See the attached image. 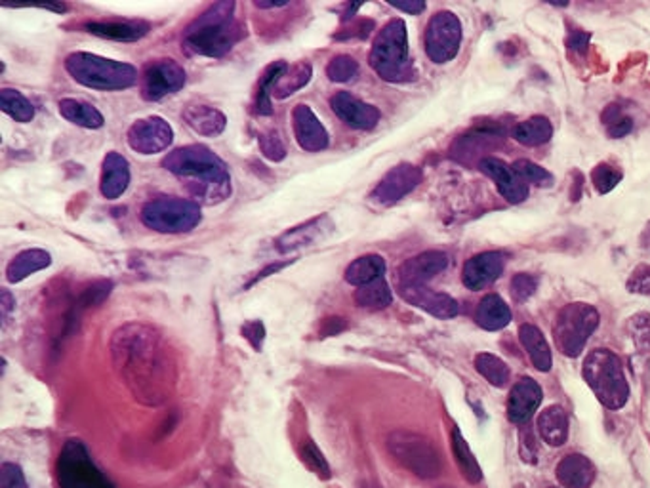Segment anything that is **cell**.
<instances>
[{
  "label": "cell",
  "instance_id": "1",
  "mask_svg": "<svg viewBox=\"0 0 650 488\" xmlns=\"http://www.w3.org/2000/svg\"><path fill=\"white\" fill-rule=\"evenodd\" d=\"M114 368L145 405L164 403L176 384V366L161 334L142 323H130L113 334Z\"/></svg>",
  "mask_w": 650,
  "mask_h": 488
},
{
  "label": "cell",
  "instance_id": "2",
  "mask_svg": "<svg viewBox=\"0 0 650 488\" xmlns=\"http://www.w3.org/2000/svg\"><path fill=\"white\" fill-rule=\"evenodd\" d=\"M162 166L180 178L187 193L197 204L216 206L231 195V174L212 149L206 145H185L168 153Z\"/></svg>",
  "mask_w": 650,
  "mask_h": 488
},
{
  "label": "cell",
  "instance_id": "3",
  "mask_svg": "<svg viewBox=\"0 0 650 488\" xmlns=\"http://www.w3.org/2000/svg\"><path fill=\"white\" fill-rule=\"evenodd\" d=\"M235 3L222 0L202 12L183 33V46L202 58H223L244 36L235 20Z\"/></svg>",
  "mask_w": 650,
  "mask_h": 488
},
{
  "label": "cell",
  "instance_id": "4",
  "mask_svg": "<svg viewBox=\"0 0 650 488\" xmlns=\"http://www.w3.org/2000/svg\"><path fill=\"white\" fill-rule=\"evenodd\" d=\"M65 69L73 81L100 92L126 90L138 83V69L133 65L102 58V55L90 52L69 54L65 58Z\"/></svg>",
  "mask_w": 650,
  "mask_h": 488
},
{
  "label": "cell",
  "instance_id": "5",
  "mask_svg": "<svg viewBox=\"0 0 650 488\" xmlns=\"http://www.w3.org/2000/svg\"><path fill=\"white\" fill-rule=\"evenodd\" d=\"M370 67L388 83L414 81L416 71L409 55V33L403 20H391L381 27L370 50Z\"/></svg>",
  "mask_w": 650,
  "mask_h": 488
},
{
  "label": "cell",
  "instance_id": "6",
  "mask_svg": "<svg viewBox=\"0 0 650 488\" xmlns=\"http://www.w3.org/2000/svg\"><path fill=\"white\" fill-rule=\"evenodd\" d=\"M584 380L596 393L599 403L610 410H620L629 399V386L618 356L610 349H594L582 366Z\"/></svg>",
  "mask_w": 650,
  "mask_h": 488
},
{
  "label": "cell",
  "instance_id": "7",
  "mask_svg": "<svg viewBox=\"0 0 650 488\" xmlns=\"http://www.w3.org/2000/svg\"><path fill=\"white\" fill-rule=\"evenodd\" d=\"M142 221L145 228L157 233H189L202 221L201 204H197L193 199L182 197L153 199L142 209Z\"/></svg>",
  "mask_w": 650,
  "mask_h": 488
},
{
  "label": "cell",
  "instance_id": "8",
  "mask_svg": "<svg viewBox=\"0 0 650 488\" xmlns=\"http://www.w3.org/2000/svg\"><path fill=\"white\" fill-rule=\"evenodd\" d=\"M388 450L395 462L419 479H435L443 469V460L435 444L414 431H393L388 437Z\"/></svg>",
  "mask_w": 650,
  "mask_h": 488
},
{
  "label": "cell",
  "instance_id": "9",
  "mask_svg": "<svg viewBox=\"0 0 650 488\" xmlns=\"http://www.w3.org/2000/svg\"><path fill=\"white\" fill-rule=\"evenodd\" d=\"M55 481L60 488H114L79 439H69L64 444L55 464Z\"/></svg>",
  "mask_w": 650,
  "mask_h": 488
},
{
  "label": "cell",
  "instance_id": "10",
  "mask_svg": "<svg viewBox=\"0 0 650 488\" xmlns=\"http://www.w3.org/2000/svg\"><path fill=\"white\" fill-rule=\"evenodd\" d=\"M599 327V311L584 302L568 304L565 306L557 318L556 327H553V337H556V344L559 351L566 356H578L587 340L591 337Z\"/></svg>",
  "mask_w": 650,
  "mask_h": 488
},
{
  "label": "cell",
  "instance_id": "11",
  "mask_svg": "<svg viewBox=\"0 0 650 488\" xmlns=\"http://www.w3.org/2000/svg\"><path fill=\"white\" fill-rule=\"evenodd\" d=\"M462 43V24L452 12H437L426 29V54L433 63H448Z\"/></svg>",
  "mask_w": 650,
  "mask_h": 488
},
{
  "label": "cell",
  "instance_id": "12",
  "mask_svg": "<svg viewBox=\"0 0 650 488\" xmlns=\"http://www.w3.org/2000/svg\"><path fill=\"white\" fill-rule=\"evenodd\" d=\"M187 83L185 69L174 60H155L145 65L140 88L147 102H161L166 96L180 92Z\"/></svg>",
  "mask_w": 650,
  "mask_h": 488
},
{
  "label": "cell",
  "instance_id": "13",
  "mask_svg": "<svg viewBox=\"0 0 650 488\" xmlns=\"http://www.w3.org/2000/svg\"><path fill=\"white\" fill-rule=\"evenodd\" d=\"M128 145L140 155H157L174 142V130L162 117H145L133 122L126 134Z\"/></svg>",
  "mask_w": 650,
  "mask_h": 488
},
{
  "label": "cell",
  "instance_id": "14",
  "mask_svg": "<svg viewBox=\"0 0 650 488\" xmlns=\"http://www.w3.org/2000/svg\"><path fill=\"white\" fill-rule=\"evenodd\" d=\"M336 231V223L329 214H320L315 216L308 221H303L296 228L284 231L277 240H275V249L281 254H289V252H296L301 249H311L317 247V244H322L324 240H329Z\"/></svg>",
  "mask_w": 650,
  "mask_h": 488
},
{
  "label": "cell",
  "instance_id": "15",
  "mask_svg": "<svg viewBox=\"0 0 650 488\" xmlns=\"http://www.w3.org/2000/svg\"><path fill=\"white\" fill-rule=\"evenodd\" d=\"M419 183H422V171L418 166L409 162L397 164L378 181L370 199L381 206H389L410 195Z\"/></svg>",
  "mask_w": 650,
  "mask_h": 488
},
{
  "label": "cell",
  "instance_id": "16",
  "mask_svg": "<svg viewBox=\"0 0 650 488\" xmlns=\"http://www.w3.org/2000/svg\"><path fill=\"white\" fill-rule=\"evenodd\" d=\"M292 126L294 138L298 145L308 153H320L330 143V136L327 128L319 121L315 111L310 105H296L292 111Z\"/></svg>",
  "mask_w": 650,
  "mask_h": 488
},
{
  "label": "cell",
  "instance_id": "17",
  "mask_svg": "<svg viewBox=\"0 0 650 488\" xmlns=\"http://www.w3.org/2000/svg\"><path fill=\"white\" fill-rule=\"evenodd\" d=\"M330 107L343 124L355 130H372L381 119L378 107L360 102L350 92H336L330 98Z\"/></svg>",
  "mask_w": 650,
  "mask_h": 488
},
{
  "label": "cell",
  "instance_id": "18",
  "mask_svg": "<svg viewBox=\"0 0 650 488\" xmlns=\"http://www.w3.org/2000/svg\"><path fill=\"white\" fill-rule=\"evenodd\" d=\"M448 268V256L441 250L422 252L399 268V287H419Z\"/></svg>",
  "mask_w": 650,
  "mask_h": 488
},
{
  "label": "cell",
  "instance_id": "19",
  "mask_svg": "<svg viewBox=\"0 0 650 488\" xmlns=\"http://www.w3.org/2000/svg\"><path fill=\"white\" fill-rule=\"evenodd\" d=\"M399 294L400 298L405 299L407 304L422 309L426 313H429L431 317L437 318H454L458 313H460V307H458V302L445 292H437L428 288L426 285L419 287H399Z\"/></svg>",
  "mask_w": 650,
  "mask_h": 488
},
{
  "label": "cell",
  "instance_id": "20",
  "mask_svg": "<svg viewBox=\"0 0 650 488\" xmlns=\"http://www.w3.org/2000/svg\"><path fill=\"white\" fill-rule=\"evenodd\" d=\"M506 258L502 252H483L466 261L462 271V283L466 288L477 292L492 285L504 273Z\"/></svg>",
  "mask_w": 650,
  "mask_h": 488
},
{
  "label": "cell",
  "instance_id": "21",
  "mask_svg": "<svg viewBox=\"0 0 650 488\" xmlns=\"http://www.w3.org/2000/svg\"><path fill=\"white\" fill-rule=\"evenodd\" d=\"M479 168L488 178H492L496 181V185H498V191L511 204H519L528 197L527 181L513 171V166L506 164L502 159L485 157L479 162Z\"/></svg>",
  "mask_w": 650,
  "mask_h": 488
},
{
  "label": "cell",
  "instance_id": "22",
  "mask_svg": "<svg viewBox=\"0 0 650 488\" xmlns=\"http://www.w3.org/2000/svg\"><path fill=\"white\" fill-rule=\"evenodd\" d=\"M544 393L538 382L532 378H521L517 384L511 387L509 401H507V418L513 424H527L534 412L542 405Z\"/></svg>",
  "mask_w": 650,
  "mask_h": 488
},
{
  "label": "cell",
  "instance_id": "23",
  "mask_svg": "<svg viewBox=\"0 0 650 488\" xmlns=\"http://www.w3.org/2000/svg\"><path fill=\"white\" fill-rule=\"evenodd\" d=\"M132 181L130 162L117 151H111L105 155L102 164V180H100V191L103 199L117 200L121 199Z\"/></svg>",
  "mask_w": 650,
  "mask_h": 488
},
{
  "label": "cell",
  "instance_id": "24",
  "mask_svg": "<svg viewBox=\"0 0 650 488\" xmlns=\"http://www.w3.org/2000/svg\"><path fill=\"white\" fill-rule=\"evenodd\" d=\"M185 124L204 138H218L227 126V117L216 107L210 105H189L182 112Z\"/></svg>",
  "mask_w": 650,
  "mask_h": 488
},
{
  "label": "cell",
  "instance_id": "25",
  "mask_svg": "<svg viewBox=\"0 0 650 488\" xmlns=\"http://www.w3.org/2000/svg\"><path fill=\"white\" fill-rule=\"evenodd\" d=\"M149 24L145 22H88L84 24V31L90 34L100 36V39L117 41V43H136L149 33Z\"/></svg>",
  "mask_w": 650,
  "mask_h": 488
},
{
  "label": "cell",
  "instance_id": "26",
  "mask_svg": "<svg viewBox=\"0 0 650 488\" xmlns=\"http://www.w3.org/2000/svg\"><path fill=\"white\" fill-rule=\"evenodd\" d=\"M556 475L565 488H589L596 481V467L582 454H568L559 462Z\"/></svg>",
  "mask_w": 650,
  "mask_h": 488
},
{
  "label": "cell",
  "instance_id": "27",
  "mask_svg": "<svg viewBox=\"0 0 650 488\" xmlns=\"http://www.w3.org/2000/svg\"><path fill=\"white\" fill-rule=\"evenodd\" d=\"M52 266V256L43 249H29L12 258L6 268V280L12 285L22 283L27 277Z\"/></svg>",
  "mask_w": 650,
  "mask_h": 488
},
{
  "label": "cell",
  "instance_id": "28",
  "mask_svg": "<svg viewBox=\"0 0 650 488\" xmlns=\"http://www.w3.org/2000/svg\"><path fill=\"white\" fill-rule=\"evenodd\" d=\"M537 427L542 441L549 446H561L568 439V416L557 405L547 406L540 412Z\"/></svg>",
  "mask_w": 650,
  "mask_h": 488
},
{
  "label": "cell",
  "instance_id": "29",
  "mask_svg": "<svg viewBox=\"0 0 650 488\" xmlns=\"http://www.w3.org/2000/svg\"><path fill=\"white\" fill-rule=\"evenodd\" d=\"M475 321L485 330H502L511 323V309L498 294H488L477 306Z\"/></svg>",
  "mask_w": 650,
  "mask_h": 488
},
{
  "label": "cell",
  "instance_id": "30",
  "mask_svg": "<svg viewBox=\"0 0 650 488\" xmlns=\"http://www.w3.org/2000/svg\"><path fill=\"white\" fill-rule=\"evenodd\" d=\"M57 109H60V115L74 126L98 130L105 124V119L102 112L95 109L92 103L83 102V100L64 98V100H60V103H57Z\"/></svg>",
  "mask_w": 650,
  "mask_h": 488
},
{
  "label": "cell",
  "instance_id": "31",
  "mask_svg": "<svg viewBox=\"0 0 650 488\" xmlns=\"http://www.w3.org/2000/svg\"><path fill=\"white\" fill-rule=\"evenodd\" d=\"M311 77H313L311 63L300 62L296 65H286V69L279 74V79L275 81V84L271 88V98H277V100L291 98L292 93L308 86Z\"/></svg>",
  "mask_w": 650,
  "mask_h": 488
},
{
  "label": "cell",
  "instance_id": "32",
  "mask_svg": "<svg viewBox=\"0 0 650 488\" xmlns=\"http://www.w3.org/2000/svg\"><path fill=\"white\" fill-rule=\"evenodd\" d=\"M386 277V259L378 254H367L353 259L346 269V280L351 287H365L372 280Z\"/></svg>",
  "mask_w": 650,
  "mask_h": 488
},
{
  "label": "cell",
  "instance_id": "33",
  "mask_svg": "<svg viewBox=\"0 0 650 488\" xmlns=\"http://www.w3.org/2000/svg\"><path fill=\"white\" fill-rule=\"evenodd\" d=\"M519 340H521L523 347L527 349L532 365L537 366L540 372H549L553 359H551V349L546 342L544 334L534 325H523L519 328Z\"/></svg>",
  "mask_w": 650,
  "mask_h": 488
},
{
  "label": "cell",
  "instance_id": "34",
  "mask_svg": "<svg viewBox=\"0 0 650 488\" xmlns=\"http://www.w3.org/2000/svg\"><path fill=\"white\" fill-rule=\"evenodd\" d=\"M355 302L362 309H374V311L386 309L388 306H391L393 292L388 285L386 277H379L365 287H359L355 290Z\"/></svg>",
  "mask_w": 650,
  "mask_h": 488
},
{
  "label": "cell",
  "instance_id": "35",
  "mask_svg": "<svg viewBox=\"0 0 650 488\" xmlns=\"http://www.w3.org/2000/svg\"><path fill=\"white\" fill-rule=\"evenodd\" d=\"M553 126L546 117H530L528 121L519 122L513 130V138L521 145L538 147L551 140Z\"/></svg>",
  "mask_w": 650,
  "mask_h": 488
},
{
  "label": "cell",
  "instance_id": "36",
  "mask_svg": "<svg viewBox=\"0 0 650 488\" xmlns=\"http://www.w3.org/2000/svg\"><path fill=\"white\" fill-rule=\"evenodd\" d=\"M452 450H454V458H456L458 465H460L462 475H464L471 484L481 483V479H483L481 465H479V462H477V458L473 456L468 441H466V439L462 437V434H460V429H454V431H452Z\"/></svg>",
  "mask_w": 650,
  "mask_h": 488
},
{
  "label": "cell",
  "instance_id": "37",
  "mask_svg": "<svg viewBox=\"0 0 650 488\" xmlns=\"http://www.w3.org/2000/svg\"><path fill=\"white\" fill-rule=\"evenodd\" d=\"M0 109L15 122L27 124L34 119V105L19 90L3 88L0 90Z\"/></svg>",
  "mask_w": 650,
  "mask_h": 488
},
{
  "label": "cell",
  "instance_id": "38",
  "mask_svg": "<svg viewBox=\"0 0 650 488\" xmlns=\"http://www.w3.org/2000/svg\"><path fill=\"white\" fill-rule=\"evenodd\" d=\"M286 62H275L270 67L263 71V74L260 77V84H258V93H256V105L254 111L261 117H267L273 112V105H271V88L275 84V81L279 79V74L286 69Z\"/></svg>",
  "mask_w": 650,
  "mask_h": 488
},
{
  "label": "cell",
  "instance_id": "39",
  "mask_svg": "<svg viewBox=\"0 0 650 488\" xmlns=\"http://www.w3.org/2000/svg\"><path fill=\"white\" fill-rule=\"evenodd\" d=\"M475 368L494 387H504L509 382V368L496 355L479 353L475 356Z\"/></svg>",
  "mask_w": 650,
  "mask_h": 488
},
{
  "label": "cell",
  "instance_id": "40",
  "mask_svg": "<svg viewBox=\"0 0 650 488\" xmlns=\"http://www.w3.org/2000/svg\"><path fill=\"white\" fill-rule=\"evenodd\" d=\"M627 334L639 353H650V313H637L629 317Z\"/></svg>",
  "mask_w": 650,
  "mask_h": 488
},
{
  "label": "cell",
  "instance_id": "41",
  "mask_svg": "<svg viewBox=\"0 0 650 488\" xmlns=\"http://www.w3.org/2000/svg\"><path fill=\"white\" fill-rule=\"evenodd\" d=\"M359 74V62L348 54H340L327 65V77L332 83H350Z\"/></svg>",
  "mask_w": 650,
  "mask_h": 488
},
{
  "label": "cell",
  "instance_id": "42",
  "mask_svg": "<svg viewBox=\"0 0 650 488\" xmlns=\"http://www.w3.org/2000/svg\"><path fill=\"white\" fill-rule=\"evenodd\" d=\"M603 122L610 138H624L634 130V121L624 115L620 105H608L603 112Z\"/></svg>",
  "mask_w": 650,
  "mask_h": 488
},
{
  "label": "cell",
  "instance_id": "43",
  "mask_svg": "<svg viewBox=\"0 0 650 488\" xmlns=\"http://www.w3.org/2000/svg\"><path fill=\"white\" fill-rule=\"evenodd\" d=\"M301 460L303 464L308 465L311 472L322 479L330 477V465L324 458V454L317 448V444L313 441H303L301 444Z\"/></svg>",
  "mask_w": 650,
  "mask_h": 488
},
{
  "label": "cell",
  "instance_id": "44",
  "mask_svg": "<svg viewBox=\"0 0 650 488\" xmlns=\"http://www.w3.org/2000/svg\"><path fill=\"white\" fill-rule=\"evenodd\" d=\"M513 171L517 172L527 183H534V185H540V187H551V183H553V176L546 171V168L538 166L537 162H532V161L519 159L517 162L513 164Z\"/></svg>",
  "mask_w": 650,
  "mask_h": 488
},
{
  "label": "cell",
  "instance_id": "45",
  "mask_svg": "<svg viewBox=\"0 0 650 488\" xmlns=\"http://www.w3.org/2000/svg\"><path fill=\"white\" fill-rule=\"evenodd\" d=\"M260 143V151L261 155L271 161V162H281L286 159V145L281 138V134L277 132V130H270V132H263L258 140Z\"/></svg>",
  "mask_w": 650,
  "mask_h": 488
},
{
  "label": "cell",
  "instance_id": "46",
  "mask_svg": "<svg viewBox=\"0 0 650 488\" xmlns=\"http://www.w3.org/2000/svg\"><path fill=\"white\" fill-rule=\"evenodd\" d=\"M591 181H594L596 190L599 193H610L622 181V172L618 171V168L603 162V164L596 166V171L591 172Z\"/></svg>",
  "mask_w": 650,
  "mask_h": 488
},
{
  "label": "cell",
  "instance_id": "47",
  "mask_svg": "<svg viewBox=\"0 0 650 488\" xmlns=\"http://www.w3.org/2000/svg\"><path fill=\"white\" fill-rule=\"evenodd\" d=\"M537 288H538V278L527 273L515 275L511 280V292L517 302H525V299H528L534 292H537Z\"/></svg>",
  "mask_w": 650,
  "mask_h": 488
},
{
  "label": "cell",
  "instance_id": "48",
  "mask_svg": "<svg viewBox=\"0 0 650 488\" xmlns=\"http://www.w3.org/2000/svg\"><path fill=\"white\" fill-rule=\"evenodd\" d=\"M0 488H29L22 467L17 464L5 462L0 467Z\"/></svg>",
  "mask_w": 650,
  "mask_h": 488
},
{
  "label": "cell",
  "instance_id": "49",
  "mask_svg": "<svg viewBox=\"0 0 650 488\" xmlns=\"http://www.w3.org/2000/svg\"><path fill=\"white\" fill-rule=\"evenodd\" d=\"M627 290L632 294L650 296V264H643L634 269L627 278Z\"/></svg>",
  "mask_w": 650,
  "mask_h": 488
},
{
  "label": "cell",
  "instance_id": "50",
  "mask_svg": "<svg viewBox=\"0 0 650 488\" xmlns=\"http://www.w3.org/2000/svg\"><path fill=\"white\" fill-rule=\"evenodd\" d=\"M242 337L244 340L251 342V346L256 349V351H261L263 347V340H265V327L261 321H251L246 323L242 328Z\"/></svg>",
  "mask_w": 650,
  "mask_h": 488
},
{
  "label": "cell",
  "instance_id": "51",
  "mask_svg": "<svg viewBox=\"0 0 650 488\" xmlns=\"http://www.w3.org/2000/svg\"><path fill=\"white\" fill-rule=\"evenodd\" d=\"M537 444H534V439H532V431L530 429H523L521 431V456L525 462H530V464H537Z\"/></svg>",
  "mask_w": 650,
  "mask_h": 488
},
{
  "label": "cell",
  "instance_id": "52",
  "mask_svg": "<svg viewBox=\"0 0 650 488\" xmlns=\"http://www.w3.org/2000/svg\"><path fill=\"white\" fill-rule=\"evenodd\" d=\"M292 261H294V259H284V261H277V264H270L265 269L258 271V275L251 280V283L244 285V288H251V287H254L256 283H260V280H263V278H267V277H271V275H277V273L282 271L284 268H289V266L292 264Z\"/></svg>",
  "mask_w": 650,
  "mask_h": 488
},
{
  "label": "cell",
  "instance_id": "53",
  "mask_svg": "<svg viewBox=\"0 0 650 488\" xmlns=\"http://www.w3.org/2000/svg\"><path fill=\"white\" fill-rule=\"evenodd\" d=\"M15 309V298L12 296L10 290H3V296H0V313H3V325L6 327L10 313Z\"/></svg>",
  "mask_w": 650,
  "mask_h": 488
},
{
  "label": "cell",
  "instance_id": "54",
  "mask_svg": "<svg viewBox=\"0 0 650 488\" xmlns=\"http://www.w3.org/2000/svg\"><path fill=\"white\" fill-rule=\"evenodd\" d=\"M589 44V34L584 31H575L568 36V48L576 50V52H584Z\"/></svg>",
  "mask_w": 650,
  "mask_h": 488
},
{
  "label": "cell",
  "instance_id": "55",
  "mask_svg": "<svg viewBox=\"0 0 650 488\" xmlns=\"http://www.w3.org/2000/svg\"><path fill=\"white\" fill-rule=\"evenodd\" d=\"M393 8L400 10V12H407V14H422L426 10V3H422V0H412V3H389Z\"/></svg>",
  "mask_w": 650,
  "mask_h": 488
},
{
  "label": "cell",
  "instance_id": "56",
  "mask_svg": "<svg viewBox=\"0 0 650 488\" xmlns=\"http://www.w3.org/2000/svg\"><path fill=\"white\" fill-rule=\"evenodd\" d=\"M38 8L52 10V12H55V14H64V12L67 10V5H41Z\"/></svg>",
  "mask_w": 650,
  "mask_h": 488
},
{
  "label": "cell",
  "instance_id": "57",
  "mask_svg": "<svg viewBox=\"0 0 650 488\" xmlns=\"http://www.w3.org/2000/svg\"><path fill=\"white\" fill-rule=\"evenodd\" d=\"M254 5L258 8H284V6H289V3H260V0H256Z\"/></svg>",
  "mask_w": 650,
  "mask_h": 488
},
{
  "label": "cell",
  "instance_id": "58",
  "mask_svg": "<svg viewBox=\"0 0 650 488\" xmlns=\"http://www.w3.org/2000/svg\"><path fill=\"white\" fill-rule=\"evenodd\" d=\"M438 488H452V486H438Z\"/></svg>",
  "mask_w": 650,
  "mask_h": 488
}]
</instances>
